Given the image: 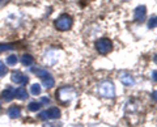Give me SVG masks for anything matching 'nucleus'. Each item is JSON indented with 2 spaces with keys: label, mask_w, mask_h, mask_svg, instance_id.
Here are the masks:
<instances>
[{
  "label": "nucleus",
  "mask_w": 157,
  "mask_h": 127,
  "mask_svg": "<svg viewBox=\"0 0 157 127\" xmlns=\"http://www.w3.org/2000/svg\"><path fill=\"white\" fill-rule=\"evenodd\" d=\"M75 89L71 87H62L56 90V100H59V102L62 104H68L75 98Z\"/></svg>",
  "instance_id": "obj_1"
},
{
  "label": "nucleus",
  "mask_w": 157,
  "mask_h": 127,
  "mask_svg": "<svg viewBox=\"0 0 157 127\" xmlns=\"http://www.w3.org/2000/svg\"><path fill=\"white\" fill-rule=\"evenodd\" d=\"M72 24H73V20H72L71 16H68V14H62V16H59L55 20V28L58 30L66 32V30H70L72 28Z\"/></svg>",
  "instance_id": "obj_2"
},
{
  "label": "nucleus",
  "mask_w": 157,
  "mask_h": 127,
  "mask_svg": "<svg viewBox=\"0 0 157 127\" xmlns=\"http://www.w3.org/2000/svg\"><path fill=\"white\" fill-rule=\"evenodd\" d=\"M98 92L102 97H106V98H113L115 96V88L114 84L111 81H105L98 87Z\"/></svg>",
  "instance_id": "obj_3"
},
{
  "label": "nucleus",
  "mask_w": 157,
  "mask_h": 127,
  "mask_svg": "<svg viewBox=\"0 0 157 127\" xmlns=\"http://www.w3.org/2000/svg\"><path fill=\"white\" fill-rule=\"evenodd\" d=\"M111 47H113V43L109 38H100V40L96 42V48L101 55H106L107 52H110Z\"/></svg>",
  "instance_id": "obj_4"
},
{
  "label": "nucleus",
  "mask_w": 157,
  "mask_h": 127,
  "mask_svg": "<svg viewBox=\"0 0 157 127\" xmlns=\"http://www.w3.org/2000/svg\"><path fill=\"white\" fill-rule=\"evenodd\" d=\"M60 117V110L58 107H50L48 110H45L39 114L41 119H58Z\"/></svg>",
  "instance_id": "obj_5"
},
{
  "label": "nucleus",
  "mask_w": 157,
  "mask_h": 127,
  "mask_svg": "<svg viewBox=\"0 0 157 127\" xmlns=\"http://www.w3.org/2000/svg\"><path fill=\"white\" fill-rule=\"evenodd\" d=\"M59 59V52L56 50H54V48H51V50H47L45 56H43V60H45L46 64H50V66H54L55 63L58 62Z\"/></svg>",
  "instance_id": "obj_6"
},
{
  "label": "nucleus",
  "mask_w": 157,
  "mask_h": 127,
  "mask_svg": "<svg viewBox=\"0 0 157 127\" xmlns=\"http://www.w3.org/2000/svg\"><path fill=\"white\" fill-rule=\"evenodd\" d=\"M11 79L13 83H16V84H20V85H25L28 83V77L25 75H22L20 71H14L12 72L11 75Z\"/></svg>",
  "instance_id": "obj_7"
},
{
  "label": "nucleus",
  "mask_w": 157,
  "mask_h": 127,
  "mask_svg": "<svg viewBox=\"0 0 157 127\" xmlns=\"http://www.w3.org/2000/svg\"><path fill=\"white\" fill-rule=\"evenodd\" d=\"M145 14H147V8H145V6H139V7H136L135 11H134L135 21H137V22L143 21L144 18H145Z\"/></svg>",
  "instance_id": "obj_8"
},
{
  "label": "nucleus",
  "mask_w": 157,
  "mask_h": 127,
  "mask_svg": "<svg viewBox=\"0 0 157 127\" xmlns=\"http://www.w3.org/2000/svg\"><path fill=\"white\" fill-rule=\"evenodd\" d=\"M30 71L33 72V74H36L37 76H39L41 79H45V77L50 76V72H47L45 68H41V67H32Z\"/></svg>",
  "instance_id": "obj_9"
},
{
  "label": "nucleus",
  "mask_w": 157,
  "mask_h": 127,
  "mask_svg": "<svg viewBox=\"0 0 157 127\" xmlns=\"http://www.w3.org/2000/svg\"><path fill=\"white\" fill-rule=\"evenodd\" d=\"M121 81L123 83V84L126 87H132L135 84V80H134V77H132L130 74H121Z\"/></svg>",
  "instance_id": "obj_10"
},
{
  "label": "nucleus",
  "mask_w": 157,
  "mask_h": 127,
  "mask_svg": "<svg viewBox=\"0 0 157 127\" xmlns=\"http://www.w3.org/2000/svg\"><path fill=\"white\" fill-rule=\"evenodd\" d=\"M8 115L11 117V118H18L20 115H21V109H20V106H11L8 109Z\"/></svg>",
  "instance_id": "obj_11"
},
{
  "label": "nucleus",
  "mask_w": 157,
  "mask_h": 127,
  "mask_svg": "<svg viewBox=\"0 0 157 127\" xmlns=\"http://www.w3.org/2000/svg\"><path fill=\"white\" fill-rule=\"evenodd\" d=\"M2 96H3V100L4 101H12L13 98H14V90L12 89V88H8V89H6V90H3V93H2Z\"/></svg>",
  "instance_id": "obj_12"
},
{
  "label": "nucleus",
  "mask_w": 157,
  "mask_h": 127,
  "mask_svg": "<svg viewBox=\"0 0 157 127\" xmlns=\"http://www.w3.org/2000/svg\"><path fill=\"white\" fill-rule=\"evenodd\" d=\"M14 97L18 100H26L28 98V92L25 88H18V89L14 90Z\"/></svg>",
  "instance_id": "obj_13"
},
{
  "label": "nucleus",
  "mask_w": 157,
  "mask_h": 127,
  "mask_svg": "<svg viewBox=\"0 0 157 127\" xmlns=\"http://www.w3.org/2000/svg\"><path fill=\"white\" fill-rule=\"evenodd\" d=\"M33 62H34V58L32 55H29V54H24V55L21 56V63L24 66H32L33 64Z\"/></svg>",
  "instance_id": "obj_14"
},
{
  "label": "nucleus",
  "mask_w": 157,
  "mask_h": 127,
  "mask_svg": "<svg viewBox=\"0 0 157 127\" xmlns=\"http://www.w3.org/2000/svg\"><path fill=\"white\" fill-rule=\"evenodd\" d=\"M42 80H43V85H45V88H52L54 85H55V80H54V77L51 75L45 77V79H42Z\"/></svg>",
  "instance_id": "obj_15"
},
{
  "label": "nucleus",
  "mask_w": 157,
  "mask_h": 127,
  "mask_svg": "<svg viewBox=\"0 0 157 127\" xmlns=\"http://www.w3.org/2000/svg\"><path fill=\"white\" fill-rule=\"evenodd\" d=\"M30 92H32V94H34V96H39L41 94V92H42V88H41V85L36 83V84L30 85Z\"/></svg>",
  "instance_id": "obj_16"
},
{
  "label": "nucleus",
  "mask_w": 157,
  "mask_h": 127,
  "mask_svg": "<svg viewBox=\"0 0 157 127\" xmlns=\"http://www.w3.org/2000/svg\"><path fill=\"white\" fill-rule=\"evenodd\" d=\"M39 109H41V104H39V102L33 101V102L29 104V110H30V111H37Z\"/></svg>",
  "instance_id": "obj_17"
},
{
  "label": "nucleus",
  "mask_w": 157,
  "mask_h": 127,
  "mask_svg": "<svg viewBox=\"0 0 157 127\" xmlns=\"http://www.w3.org/2000/svg\"><path fill=\"white\" fill-rule=\"evenodd\" d=\"M7 64L8 66H16L17 64V56L16 55H9L7 58Z\"/></svg>",
  "instance_id": "obj_18"
},
{
  "label": "nucleus",
  "mask_w": 157,
  "mask_h": 127,
  "mask_svg": "<svg viewBox=\"0 0 157 127\" xmlns=\"http://www.w3.org/2000/svg\"><path fill=\"white\" fill-rule=\"evenodd\" d=\"M14 46L11 43H0V51H8V50H13Z\"/></svg>",
  "instance_id": "obj_19"
},
{
  "label": "nucleus",
  "mask_w": 157,
  "mask_h": 127,
  "mask_svg": "<svg viewBox=\"0 0 157 127\" xmlns=\"http://www.w3.org/2000/svg\"><path fill=\"white\" fill-rule=\"evenodd\" d=\"M7 72H8V70H7V66L4 64V63L0 60V77H3V76H6L7 75Z\"/></svg>",
  "instance_id": "obj_20"
},
{
  "label": "nucleus",
  "mask_w": 157,
  "mask_h": 127,
  "mask_svg": "<svg viewBox=\"0 0 157 127\" xmlns=\"http://www.w3.org/2000/svg\"><path fill=\"white\" fill-rule=\"evenodd\" d=\"M156 21H157L156 16L151 17V20H149V24H148V28H149V29H153V28H156Z\"/></svg>",
  "instance_id": "obj_21"
},
{
  "label": "nucleus",
  "mask_w": 157,
  "mask_h": 127,
  "mask_svg": "<svg viewBox=\"0 0 157 127\" xmlns=\"http://www.w3.org/2000/svg\"><path fill=\"white\" fill-rule=\"evenodd\" d=\"M48 102H50V98H48V97H42L39 104H48Z\"/></svg>",
  "instance_id": "obj_22"
},
{
  "label": "nucleus",
  "mask_w": 157,
  "mask_h": 127,
  "mask_svg": "<svg viewBox=\"0 0 157 127\" xmlns=\"http://www.w3.org/2000/svg\"><path fill=\"white\" fill-rule=\"evenodd\" d=\"M43 127H58V126H56V125H52V123H46Z\"/></svg>",
  "instance_id": "obj_23"
},
{
  "label": "nucleus",
  "mask_w": 157,
  "mask_h": 127,
  "mask_svg": "<svg viewBox=\"0 0 157 127\" xmlns=\"http://www.w3.org/2000/svg\"><path fill=\"white\" fill-rule=\"evenodd\" d=\"M152 79H153V81H156V71L152 72Z\"/></svg>",
  "instance_id": "obj_24"
},
{
  "label": "nucleus",
  "mask_w": 157,
  "mask_h": 127,
  "mask_svg": "<svg viewBox=\"0 0 157 127\" xmlns=\"http://www.w3.org/2000/svg\"><path fill=\"white\" fill-rule=\"evenodd\" d=\"M0 2H3V0H0Z\"/></svg>",
  "instance_id": "obj_25"
}]
</instances>
